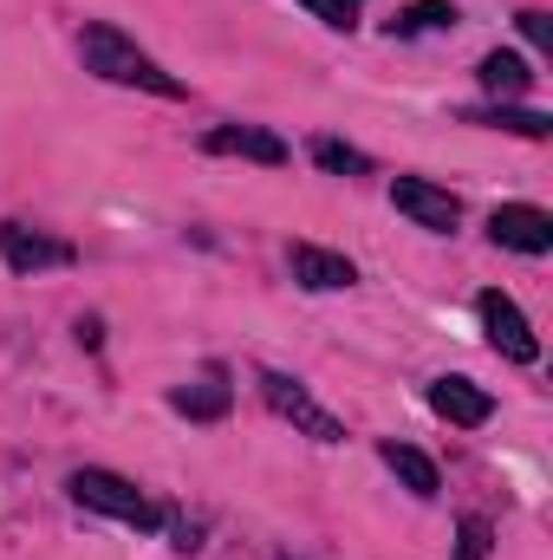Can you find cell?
Masks as SVG:
<instances>
[{"instance_id": "4fadbf2b", "label": "cell", "mask_w": 553, "mask_h": 560, "mask_svg": "<svg viewBox=\"0 0 553 560\" xmlns=\"http://www.w3.org/2000/svg\"><path fill=\"white\" fill-rule=\"evenodd\" d=\"M475 72H482V85H489L495 98H521V92H534V72H528L521 52H489Z\"/></svg>"}, {"instance_id": "5bb4252c", "label": "cell", "mask_w": 553, "mask_h": 560, "mask_svg": "<svg viewBox=\"0 0 553 560\" xmlns=\"http://www.w3.org/2000/svg\"><path fill=\"white\" fill-rule=\"evenodd\" d=\"M385 463L398 469V482H404L411 495H423V502H430V495L443 489V476H436V463H430L423 450H411V443H385Z\"/></svg>"}, {"instance_id": "52a82bcc", "label": "cell", "mask_w": 553, "mask_h": 560, "mask_svg": "<svg viewBox=\"0 0 553 560\" xmlns=\"http://www.w3.org/2000/svg\"><path fill=\"white\" fill-rule=\"evenodd\" d=\"M489 235H495V248L548 255V248H553V215H548V209H534V202H502V209L489 215Z\"/></svg>"}, {"instance_id": "d6986e66", "label": "cell", "mask_w": 553, "mask_h": 560, "mask_svg": "<svg viewBox=\"0 0 553 560\" xmlns=\"http://www.w3.org/2000/svg\"><path fill=\"white\" fill-rule=\"evenodd\" d=\"M521 33H528L534 46H553V20L541 13V7H528V13H521Z\"/></svg>"}, {"instance_id": "30bf717a", "label": "cell", "mask_w": 553, "mask_h": 560, "mask_svg": "<svg viewBox=\"0 0 553 560\" xmlns=\"http://www.w3.org/2000/svg\"><path fill=\"white\" fill-rule=\"evenodd\" d=\"M430 411L449 423H462V430H475V423L495 418V398L482 392V385H469V378H436L430 385Z\"/></svg>"}, {"instance_id": "8fae6325", "label": "cell", "mask_w": 553, "mask_h": 560, "mask_svg": "<svg viewBox=\"0 0 553 560\" xmlns=\"http://www.w3.org/2000/svg\"><path fill=\"white\" fill-rule=\"evenodd\" d=\"M169 405H176L183 418H196V423H215V418H228L235 392H228V378H222V372H209V378H196V385H176V392H169Z\"/></svg>"}, {"instance_id": "7a4b0ae2", "label": "cell", "mask_w": 553, "mask_h": 560, "mask_svg": "<svg viewBox=\"0 0 553 560\" xmlns=\"http://www.w3.org/2000/svg\"><path fill=\"white\" fill-rule=\"evenodd\" d=\"M66 489H72L79 509H98V515H111V522H131V528H156V522H163L138 482H125V476H111V469H72Z\"/></svg>"}, {"instance_id": "9a60e30c", "label": "cell", "mask_w": 553, "mask_h": 560, "mask_svg": "<svg viewBox=\"0 0 553 560\" xmlns=\"http://www.w3.org/2000/svg\"><path fill=\"white\" fill-rule=\"evenodd\" d=\"M449 20H456L449 0H416V7H404L391 20V39H411V33H430V26H449Z\"/></svg>"}, {"instance_id": "6da1fadb", "label": "cell", "mask_w": 553, "mask_h": 560, "mask_svg": "<svg viewBox=\"0 0 553 560\" xmlns=\"http://www.w3.org/2000/svg\"><path fill=\"white\" fill-rule=\"evenodd\" d=\"M79 59H85V72H98L111 85H138V92H156V98H183V79H169L150 52H138L111 20H92L79 33Z\"/></svg>"}, {"instance_id": "9c48e42d", "label": "cell", "mask_w": 553, "mask_h": 560, "mask_svg": "<svg viewBox=\"0 0 553 560\" xmlns=\"http://www.w3.org/2000/svg\"><path fill=\"white\" fill-rule=\"evenodd\" d=\"M286 268L299 287H313V293H339V287H352L358 268L345 261V255H332V248H313V242H293L286 248Z\"/></svg>"}, {"instance_id": "ac0fdd59", "label": "cell", "mask_w": 553, "mask_h": 560, "mask_svg": "<svg viewBox=\"0 0 553 560\" xmlns=\"http://www.w3.org/2000/svg\"><path fill=\"white\" fill-rule=\"evenodd\" d=\"M462 560H489V522L482 515L462 522Z\"/></svg>"}, {"instance_id": "8992f818", "label": "cell", "mask_w": 553, "mask_h": 560, "mask_svg": "<svg viewBox=\"0 0 553 560\" xmlns=\"http://www.w3.org/2000/svg\"><path fill=\"white\" fill-rule=\"evenodd\" d=\"M0 261L13 275H39V268H72V242L59 235H39V229H20V222H0Z\"/></svg>"}, {"instance_id": "277c9868", "label": "cell", "mask_w": 553, "mask_h": 560, "mask_svg": "<svg viewBox=\"0 0 553 560\" xmlns=\"http://www.w3.org/2000/svg\"><path fill=\"white\" fill-rule=\"evenodd\" d=\"M475 313H482V332H489V346H495L502 359H515V365H534V359H541V339H534L528 313H521L502 287H489V293L475 300Z\"/></svg>"}, {"instance_id": "3957f363", "label": "cell", "mask_w": 553, "mask_h": 560, "mask_svg": "<svg viewBox=\"0 0 553 560\" xmlns=\"http://www.w3.org/2000/svg\"><path fill=\"white\" fill-rule=\"evenodd\" d=\"M261 398H268V411L274 418H286L293 430H306L313 443H345V423L332 418L299 378H286V372H261Z\"/></svg>"}, {"instance_id": "5b68a950", "label": "cell", "mask_w": 553, "mask_h": 560, "mask_svg": "<svg viewBox=\"0 0 553 560\" xmlns=\"http://www.w3.org/2000/svg\"><path fill=\"white\" fill-rule=\"evenodd\" d=\"M391 202H398V215H411L416 229H430V235H456V222H462V202L449 189L423 183V176H398L391 183Z\"/></svg>"}, {"instance_id": "e0dca14e", "label": "cell", "mask_w": 553, "mask_h": 560, "mask_svg": "<svg viewBox=\"0 0 553 560\" xmlns=\"http://www.w3.org/2000/svg\"><path fill=\"white\" fill-rule=\"evenodd\" d=\"M358 7H365V0H306V13H319L326 26H352Z\"/></svg>"}, {"instance_id": "ba28073f", "label": "cell", "mask_w": 553, "mask_h": 560, "mask_svg": "<svg viewBox=\"0 0 553 560\" xmlns=\"http://www.w3.org/2000/svg\"><path fill=\"white\" fill-rule=\"evenodd\" d=\"M202 150L209 156H248V163H268V170L286 163V143L261 125H215V131H202Z\"/></svg>"}, {"instance_id": "2e32d148", "label": "cell", "mask_w": 553, "mask_h": 560, "mask_svg": "<svg viewBox=\"0 0 553 560\" xmlns=\"http://www.w3.org/2000/svg\"><path fill=\"white\" fill-rule=\"evenodd\" d=\"M313 163H319V170H332V176H365V170H372V156H365V150H352V143H339V138L313 143Z\"/></svg>"}, {"instance_id": "7c38bea8", "label": "cell", "mask_w": 553, "mask_h": 560, "mask_svg": "<svg viewBox=\"0 0 553 560\" xmlns=\"http://www.w3.org/2000/svg\"><path fill=\"white\" fill-rule=\"evenodd\" d=\"M462 125H489V131H515V138H553V118L548 112H528V105H475L462 112Z\"/></svg>"}]
</instances>
